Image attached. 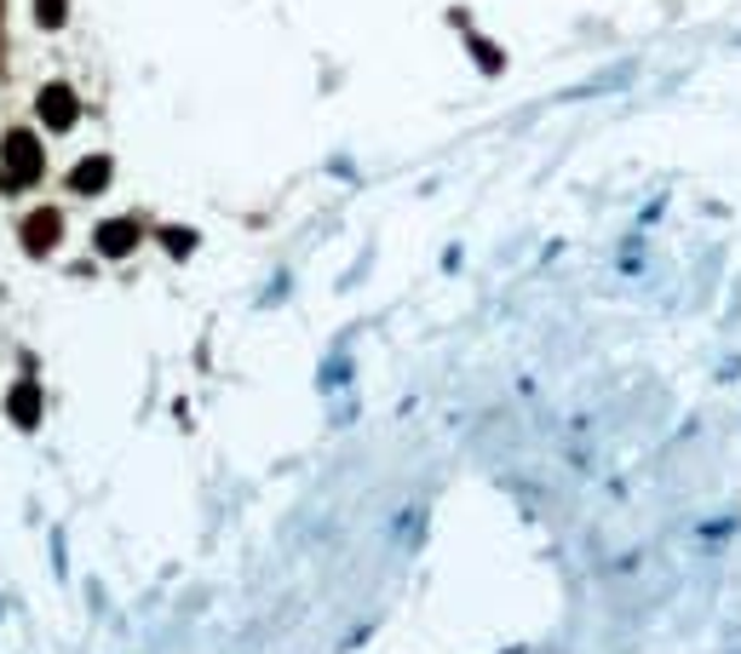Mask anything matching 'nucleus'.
<instances>
[{"mask_svg":"<svg viewBox=\"0 0 741 654\" xmlns=\"http://www.w3.org/2000/svg\"><path fill=\"white\" fill-rule=\"evenodd\" d=\"M35 110H41V121H47L52 133H70V127H75V115H81L75 92H70V87H58V80H52V87H47L41 98H35Z\"/></svg>","mask_w":741,"mask_h":654,"instance_id":"4","label":"nucleus"},{"mask_svg":"<svg viewBox=\"0 0 741 654\" xmlns=\"http://www.w3.org/2000/svg\"><path fill=\"white\" fill-rule=\"evenodd\" d=\"M104 184H110V155H92V161H81V167L70 173V190H81V196L104 190Z\"/></svg>","mask_w":741,"mask_h":654,"instance_id":"6","label":"nucleus"},{"mask_svg":"<svg viewBox=\"0 0 741 654\" xmlns=\"http://www.w3.org/2000/svg\"><path fill=\"white\" fill-rule=\"evenodd\" d=\"M466 47L477 52V64H483L489 75H500V70H506V58H500V52L489 47V40H483V35H472V40H466Z\"/></svg>","mask_w":741,"mask_h":654,"instance_id":"7","label":"nucleus"},{"mask_svg":"<svg viewBox=\"0 0 741 654\" xmlns=\"http://www.w3.org/2000/svg\"><path fill=\"white\" fill-rule=\"evenodd\" d=\"M0 17H7V0H0Z\"/></svg>","mask_w":741,"mask_h":654,"instance_id":"10","label":"nucleus"},{"mask_svg":"<svg viewBox=\"0 0 741 654\" xmlns=\"http://www.w3.org/2000/svg\"><path fill=\"white\" fill-rule=\"evenodd\" d=\"M7 414H12L17 431H35V425H41V385H35V379H17L12 397H7Z\"/></svg>","mask_w":741,"mask_h":654,"instance_id":"5","label":"nucleus"},{"mask_svg":"<svg viewBox=\"0 0 741 654\" xmlns=\"http://www.w3.org/2000/svg\"><path fill=\"white\" fill-rule=\"evenodd\" d=\"M162 241H167V253H173V259H185V253H196V236H190V230H167Z\"/></svg>","mask_w":741,"mask_h":654,"instance_id":"9","label":"nucleus"},{"mask_svg":"<svg viewBox=\"0 0 741 654\" xmlns=\"http://www.w3.org/2000/svg\"><path fill=\"white\" fill-rule=\"evenodd\" d=\"M41 167H47V150L35 133L17 127V133L0 138V184H7V190H29V184L41 178Z\"/></svg>","mask_w":741,"mask_h":654,"instance_id":"1","label":"nucleus"},{"mask_svg":"<svg viewBox=\"0 0 741 654\" xmlns=\"http://www.w3.org/2000/svg\"><path fill=\"white\" fill-rule=\"evenodd\" d=\"M58 241H64V218H58L52 207H41V213L24 218V253H29V259H47Z\"/></svg>","mask_w":741,"mask_h":654,"instance_id":"2","label":"nucleus"},{"mask_svg":"<svg viewBox=\"0 0 741 654\" xmlns=\"http://www.w3.org/2000/svg\"><path fill=\"white\" fill-rule=\"evenodd\" d=\"M35 17H41L47 29H58L64 24V0H35Z\"/></svg>","mask_w":741,"mask_h":654,"instance_id":"8","label":"nucleus"},{"mask_svg":"<svg viewBox=\"0 0 741 654\" xmlns=\"http://www.w3.org/2000/svg\"><path fill=\"white\" fill-rule=\"evenodd\" d=\"M138 236H145V230H138V218H104V224H98V236H92V248L104 259H127L138 248Z\"/></svg>","mask_w":741,"mask_h":654,"instance_id":"3","label":"nucleus"}]
</instances>
